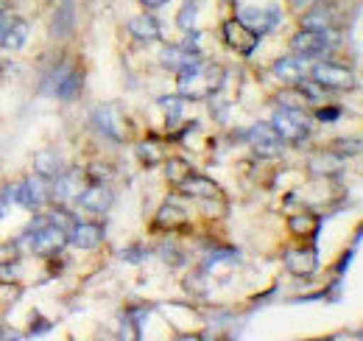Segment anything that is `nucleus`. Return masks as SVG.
Instances as JSON below:
<instances>
[{
	"label": "nucleus",
	"instance_id": "f257e3e1",
	"mask_svg": "<svg viewBox=\"0 0 363 341\" xmlns=\"http://www.w3.org/2000/svg\"><path fill=\"white\" fill-rule=\"evenodd\" d=\"M179 95L182 98H210L224 85V67L216 62H204L201 56L193 59L179 73Z\"/></svg>",
	"mask_w": 363,
	"mask_h": 341
},
{
	"label": "nucleus",
	"instance_id": "f03ea898",
	"mask_svg": "<svg viewBox=\"0 0 363 341\" xmlns=\"http://www.w3.org/2000/svg\"><path fill=\"white\" fill-rule=\"evenodd\" d=\"M272 126L288 143H302L311 134V121H308V115L299 107H282V109H277L272 118Z\"/></svg>",
	"mask_w": 363,
	"mask_h": 341
},
{
	"label": "nucleus",
	"instance_id": "7ed1b4c3",
	"mask_svg": "<svg viewBox=\"0 0 363 341\" xmlns=\"http://www.w3.org/2000/svg\"><path fill=\"white\" fill-rule=\"evenodd\" d=\"M45 92L50 95H56V98H62V101H73L79 92H82V73L73 67V65H62V67H56L50 76L45 79Z\"/></svg>",
	"mask_w": 363,
	"mask_h": 341
},
{
	"label": "nucleus",
	"instance_id": "20e7f679",
	"mask_svg": "<svg viewBox=\"0 0 363 341\" xmlns=\"http://www.w3.org/2000/svg\"><path fill=\"white\" fill-rule=\"evenodd\" d=\"M311 76H313V85H318L321 90H352L355 87V73L335 62H316Z\"/></svg>",
	"mask_w": 363,
	"mask_h": 341
},
{
	"label": "nucleus",
	"instance_id": "39448f33",
	"mask_svg": "<svg viewBox=\"0 0 363 341\" xmlns=\"http://www.w3.org/2000/svg\"><path fill=\"white\" fill-rule=\"evenodd\" d=\"M65 244H67V232H65L62 227H56L53 221H45V224L34 227L31 235H28V247H31V252H37V255H53V252H59Z\"/></svg>",
	"mask_w": 363,
	"mask_h": 341
},
{
	"label": "nucleus",
	"instance_id": "423d86ee",
	"mask_svg": "<svg viewBox=\"0 0 363 341\" xmlns=\"http://www.w3.org/2000/svg\"><path fill=\"white\" fill-rule=\"evenodd\" d=\"M235 20H240L249 31H255V34L260 37V34H269V31H274V28L279 26L282 14H279V9H277V6H269V9L243 6V9H238V17H235Z\"/></svg>",
	"mask_w": 363,
	"mask_h": 341
},
{
	"label": "nucleus",
	"instance_id": "0eeeda50",
	"mask_svg": "<svg viewBox=\"0 0 363 341\" xmlns=\"http://www.w3.org/2000/svg\"><path fill=\"white\" fill-rule=\"evenodd\" d=\"M48 182L45 176H31V179H26L23 185H17L14 188V202L17 205H23L26 210H40V207H45V202L50 199V190H48Z\"/></svg>",
	"mask_w": 363,
	"mask_h": 341
},
{
	"label": "nucleus",
	"instance_id": "6e6552de",
	"mask_svg": "<svg viewBox=\"0 0 363 341\" xmlns=\"http://www.w3.org/2000/svg\"><path fill=\"white\" fill-rule=\"evenodd\" d=\"M291 48H294V53H299L302 59H324L327 53H330V37H327V31H311V28H305V31H299L294 40H291Z\"/></svg>",
	"mask_w": 363,
	"mask_h": 341
},
{
	"label": "nucleus",
	"instance_id": "1a4fd4ad",
	"mask_svg": "<svg viewBox=\"0 0 363 341\" xmlns=\"http://www.w3.org/2000/svg\"><path fill=\"white\" fill-rule=\"evenodd\" d=\"M246 140L257 157H277L282 151V137L274 131L272 124H255L246 131Z\"/></svg>",
	"mask_w": 363,
	"mask_h": 341
},
{
	"label": "nucleus",
	"instance_id": "9d476101",
	"mask_svg": "<svg viewBox=\"0 0 363 341\" xmlns=\"http://www.w3.org/2000/svg\"><path fill=\"white\" fill-rule=\"evenodd\" d=\"M92 124H95V129H98L104 137H109V140H115V143H123V140H126V121H123V115L118 112V107H98V109L92 112Z\"/></svg>",
	"mask_w": 363,
	"mask_h": 341
},
{
	"label": "nucleus",
	"instance_id": "9b49d317",
	"mask_svg": "<svg viewBox=\"0 0 363 341\" xmlns=\"http://www.w3.org/2000/svg\"><path fill=\"white\" fill-rule=\"evenodd\" d=\"M84 170H67V173H56L53 176V190H50V196L56 199V202H73V199H79V193L84 190Z\"/></svg>",
	"mask_w": 363,
	"mask_h": 341
},
{
	"label": "nucleus",
	"instance_id": "f8f14e48",
	"mask_svg": "<svg viewBox=\"0 0 363 341\" xmlns=\"http://www.w3.org/2000/svg\"><path fill=\"white\" fill-rule=\"evenodd\" d=\"M76 202H79L84 210H90V213H106V210L112 207L115 196H112V190H109L104 182H92V185H87V188L79 193Z\"/></svg>",
	"mask_w": 363,
	"mask_h": 341
},
{
	"label": "nucleus",
	"instance_id": "ddd939ff",
	"mask_svg": "<svg viewBox=\"0 0 363 341\" xmlns=\"http://www.w3.org/2000/svg\"><path fill=\"white\" fill-rule=\"evenodd\" d=\"M224 40H227L229 48H235L238 53H252L255 48H257V34L255 31H249L240 20H227L224 23Z\"/></svg>",
	"mask_w": 363,
	"mask_h": 341
},
{
	"label": "nucleus",
	"instance_id": "4468645a",
	"mask_svg": "<svg viewBox=\"0 0 363 341\" xmlns=\"http://www.w3.org/2000/svg\"><path fill=\"white\" fill-rule=\"evenodd\" d=\"M67 241L79 249H95L104 241V227L101 224H90V221H76L67 232Z\"/></svg>",
	"mask_w": 363,
	"mask_h": 341
},
{
	"label": "nucleus",
	"instance_id": "2eb2a0df",
	"mask_svg": "<svg viewBox=\"0 0 363 341\" xmlns=\"http://www.w3.org/2000/svg\"><path fill=\"white\" fill-rule=\"evenodd\" d=\"M177 188H179L184 196H196V199H221V188H218L213 179L201 176V173L184 176Z\"/></svg>",
	"mask_w": 363,
	"mask_h": 341
},
{
	"label": "nucleus",
	"instance_id": "dca6fc26",
	"mask_svg": "<svg viewBox=\"0 0 363 341\" xmlns=\"http://www.w3.org/2000/svg\"><path fill=\"white\" fill-rule=\"evenodd\" d=\"M285 266H288V271L296 274V277H311L318 269L316 249H288V252H285Z\"/></svg>",
	"mask_w": 363,
	"mask_h": 341
},
{
	"label": "nucleus",
	"instance_id": "f3484780",
	"mask_svg": "<svg viewBox=\"0 0 363 341\" xmlns=\"http://www.w3.org/2000/svg\"><path fill=\"white\" fill-rule=\"evenodd\" d=\"M129 34L140 40V43H157L162 37V28H160V20L154 14H137L129 20Z\"/></svg>",
	"mask_w": 363,
	"mask_h": 341
},
{
	"label": "nucleus",
	"instance_id": "a211bd4d",
	"mask_svg": "<svg viewBox=\"0 0 363 341\" xmlns=\"http://www.w3.org/2000/svg\"><path fill=\"white\" fill-rule=\"evenodd\" d=\"M333 26V11L324 6V3H318V6H308V11H305V17H302V28H311V31H327Z\"/></svg>",
	"mask_w": 363,
	"mask_h": 341
},
{
	"label": "nucleus",
	"instance_id": "6ab92c4d",
	"mask_svg": "<svg viewBox=\"0 0 363 341\" xmlns=\"http://www.w3.org/2000/svg\"><path fill=\"white\" fill-rule=\"evenodd\" d=\"M193 59H199V53H190L182 45H171V48L162 50V67L165 70H174V73H179L182 67H187Z\"/></svg>",
	"mask_w": 363,
	"mask_h": 341
},
{
	"label": "nucleus",
	"instance_id": "aec40b11",
	"mask_svg": "<svg viewBox=\"0 0 363 341\" xmlns=\"http://www.w3.org/2000/svg\"><path fill=\"white\" fill-rule=\"evenodd\" d=\"M274 73L285 82V85H296L299 79H305V67H302V59H294V56H285L274 65Z\"/></svg>",
	"mask_w": 363,
	"mask_h": 341
},
{
	"label": "nucleus",
	"instance_id": "412c9836",
	"mask_svg": "<svg viewBox=\"0 0 363 341\" xmlns=\"http://www.w3.org/2000/svg\"><path fill=\"white\" fill-rule=\"evenodd\" d=\"M28 23L23 20V17H14L11 20V26H9V31H6V40H3V48H9V50H20L26 40H28Z\"/></svg>",
	"mask_w": 363,
	"mask_h": 341
},
{
	"label": "nucleus",
	"instance_id": "4be33fe9",
	"mask_svg": "<svg viewBox=\"0 0 363 341\" xmlns=\"http://www.w3.org/2000/svg\"><path fill=\"white\" fill-rule=\"evenodd\" d=\"M34 168H37L40 176L53 179V176L62 170V160H59V154H56V151H40V154H37V160H34Z\"/></svg>",
	"mask_w": 363,
	"mask_h": 341
},
{
	"label": "nucleus",
	"instance_id": "5701e85b",
	"mask_svg": "<svg viewBox=\"0 0 363 341\" xmlns=\"http://www.w3.org/2000/svg\"><path fill=\"white\" fill-rule=\"evenodd\" d=\"M182 104H184V98H182V95H165V98H160V107H162L165 121H168V126H171V129L179 124L182 109H184Z\"/></svg>",
	"mask_w": 363,
	"mask_h": 341
},
{
	"label": "nucleus",
	"instance_id": "b1692460",
	"mask_svg": "<svg viewBox=\"0 0 363 341\" xmlns=\"http://www.w3.org/2000/svg\"><path fill=\"white\" fill-rule=\"evenodd\" d=\"M184 218H187V213H184L182 207H177V205H165V207L157 213V224L165 227V229H177V227L184 224Z\"/></svg>",
	"mask_w": 363,
	"mask_h": 341
},
{
	"label": "nucleus",
	"instance_id": "393cba45",
	"mask_svg": "<svg viewBox=\"0 0 363 341\" xmlns=\"http://www.w3.org/2000/svg\"><path fill=\"white\" fill-rule=\"evenodd\" d=\"M137 157H140L145 166H157V163L162 160V148H160V143H154V140H143V143L137 146Z\"/></svg>",
	"mask_w": 363,
	"mask_h": 341
},
{
	"label": "nucleus",
	"instance_id": "a878e982",
	"mask_svg": "<svg viewBox=\"0 0 363 341\" xmlns=\"http://www.w3.org/2000/svg\"><path fill=\"white\" fill-rule=\"evenodd\" d=\"M165 170H168L165 176H168V182H171V185H179L184 176H190V173H193L190 163H184V160H171V163L165 166Z\"/></svg>",
	"mask_w": 363,
	"mask_h": 341
},
{
	"label": "nucleus",
	"instance_id": "bb28decb",
	"mask_svg": "<svg viewBox=\"0 0 363 341\" xmlns=\"http://www.w3.org/2000/svg\"><path fill=\"white\" fill-rule=\"evenodd\" d=\"M196 11H199V3L196 0H187L179 11V28L182 31H193L196 26Z\"/></svg>",
	"mask_w": 363,
	"mask_h": 341
},
{
	"label": "nucleus",
	"instance_id": "cd10ccee",
	"mask_svg": "<svg viewBox=\"0 0 363 341\" xmlns=\"http://www.w3.org/2000/svg\"><path fill=\"white\" fill-rule=\"evenodd\" d=\"M291 229H294L296 235L313 232V229H316V218H313V215H296V218H291Z\"/></svg>",
	"mask_w": 363,
	"mask_h": 341
},
{
	"label": "nucleus",
	"instance_id": "c85d7f7f",
	"mask_svg": "<svg viewBox=\"0 0 363 341\" xmlns=\"http://www.w3.org/2000/svg\"><path fill=\"white\" fill-rule=\"evenodd\" d=\"M14 280H17L14 263H0V286H11Z\"/></svg>",
	"mask_w": 363,
	"mask_h": 341
},
{
	"label": "nucleus",
	"instance_id": "c756f323",
	"mask_svg": "<svg viewBox=\"0 0 363 341\" xmlns=\"http://www.w3.org/2000/svg\"><path fill=\"white\" fill-rule=\"evenodd\" d=\"M11 20H14V14H9V11L0 9V48H3V40H6V31H9Z\"/></svg>",
	"mask_w": 363,
	"mask_h": 341
},
{
	"label": "nucleus",
	"instance_id": "7c9ffc66",
	"mask_svg": "<svg viewBox=\"0 0 363 341\" xmlns=\"http://www.w3.org/2000/svg\"><path fill=\"white\" fill-rule=\"evenodd\" d=\"M341 115V109H335V107H330V109H318V121H335Z\"/></svg>",
	"mask_w": 363,
	"mask_h": 341
},
{
	"label": "nucleus",
	"instance_id": "2f4dec72",
	"mask_svg": "<svg viewBox=\"0 0 363 341\" xmlns=\"http://www.w3.org/2000/svg\"><path fill=\"white\" fill-rule=\"evenodd\" d=\"M294 9H308V6H313V3H318V0H288Z\"/></svg>",
	"mask_w": 363,
	"mask_h": 341
},
{
	"label": "nucleus",
	"instance_id": "473e14b6",
	"mask_svg": "<svg viewBox=\"0 0 363 341\" xmlns=\"http://www.w3.org/2000/svg\"><path fill=\"white\" fill-rule=\"evenodd\" d=\"M140 3H143L145 9H160V6H165L168 0H140Z\"/></svg>",
	"mask_w": 363,
	"mask_h": 341
},
{
	"label": "nucleus",
	"instance_id": "72a5a7b5",
	"mask_svg": "<svg viewBox=\"0 0 363 341\" xmlns=\"http://www.w3.org/2000/svg\"><path fill=\"white\" fill-rule=\"evenodd\" d=\"M123 260H140V252H137V249H129V252H123Z\"/></svg>",
	"mask_w": 363,
	"mask_h": 341
}]
</instances>
